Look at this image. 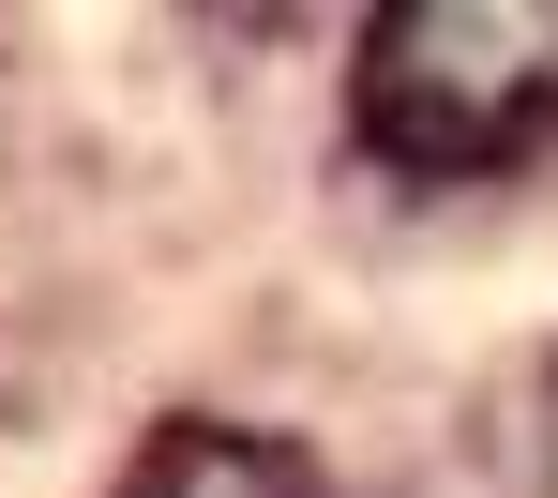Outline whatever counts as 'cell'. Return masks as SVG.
Listing matches in <instances>:
<instances>
[{"label":"cell","instance_id":"cell-1","mask_svg":"<svg viewBox=\"0 0 558 498\" xmlns=\"http://www.w3.org/2000/svg\"><path fill=\"white\" fill-rule=\"evenodd\" d=\"M348 121L408 182H498L558 151V0H392L363 15Z\"/></svg>","mask_w":558,"mask_h":498},{"label":"cell","instance_id":"cell-2","mask_svg":"<svg viewBox=\"0 0 558 498\" xmlns=\"http://www.w3.org/2000/svg\"><path fill=\"white\" fill-rule=\"evenodd\" d=\"M121 498H332V484H317V453L272 438V423H211V408H182V423L136 438Z\"/></svg>","mask_w":558,"mask_h":498},{"label":"cell","instance_id":"cell-3","mask_svg":"<svg viewBox=\"0 0 558 498\" xmlns=\"http://www.w3.org/2000/svg\"><path fill=\"white\" fill-rule=\"evenodd\" d=\"M544 438H558V363H544Z\"/></svg>","mask_w":558,"mask_h":498}]
</instances>
